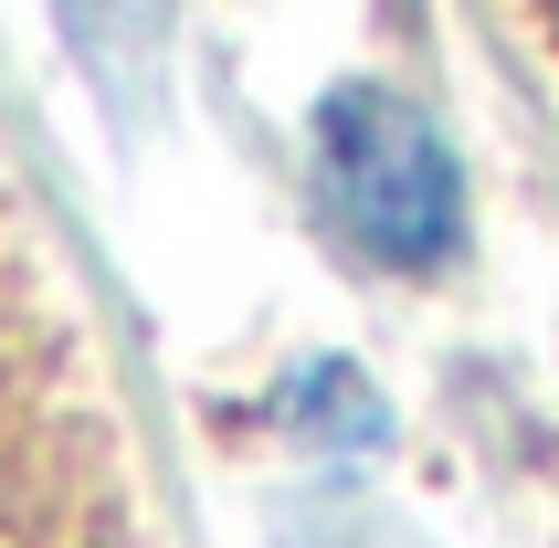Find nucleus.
<instances>
[{
    "instance_id": "f257e3e1",
    "label": "nucleus",
    "mask_w": 559,
    "mask_h": 548,
    "mask_svg": "<svg viewBox=\"0 0 559 548\" xmlns=\"http://www.w3.org/2000/svg\"><path fill=\"white\" fill-rule=\"evenodd\" d=\"M317 190L348 243L402 274H433L465 243V169L443 127L391 85H338L317 106Z\"/></svg>"
}]
</instances>
